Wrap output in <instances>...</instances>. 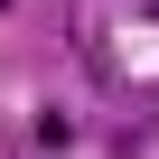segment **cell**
I'll list each match as a JSON object with an SVG mask.
<instances>
[{"label":"cell","instance_id":"obj_1","mask_svg":"<svg viewBox=\"0 0 159 159\" xmlns=\"http://www.w3.org/2000/svg\"><path fill=\"white\" fill-rule=\"evenodd\" d=\"M0 10H10V0H0Z\"/></svg>","mask_w":159,"mask_h":159}]
</instances>
